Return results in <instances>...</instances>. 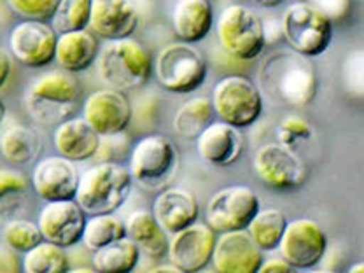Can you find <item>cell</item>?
<instances>
[{
  "mask_svg": "<svg viewBox=\"0 0 364 273\" xmlns=\"http://www.w3.org/2000/svg\"><path fill=\"white\" fill-rule=\"evenodd\" d=\"M79 173L75 161L63 156H46L36 163L32 170L33 191L44 202L75 198L79 186Z\"/></svg>",
  "mask_w": 364,
  "mask_h": 273,
  "instance_id": "e0dca14e",
  "label": "cell"
},
{
  "mask_svg": "<svg viewBox=\"0 0 364 273\" xmlns=\"http://www.w3.org/2000/svg\"><path fill=\"white\" fill-rule=\"evenodd\" d=\"M98 53L100 48H98L97 36L86 28L58 33L55 60L62 70L72 74L86 70L91 63L97 62Z\"/></svg>",
  "mask_w": 364,
  "mask_h": 273,
  "instance_id": "cb8c5ba5",
  "label": "cell"
},
{
  "mask_svg": "<svg viewBox=\"0 0 364 273\" xmlns=\"http://www.w3.org/2000/svg\"><path fill=\"white\" fill-rule=\"evenodd\" d=\"M215 116L237 128L256 123L263 112V95L252 81L244 75L231 74L223 77L212 91Z\"/></svg>",
  "mask_w": 364,
  "mask_h": 273,
  "instance_id": "9c48e42d",
  "label": "cell"
},
{
  "mask_svg": "<svg viewBox=\"0 0 364 273\" xmlns=\"http://www.w3.org/2000/svg\"><path fill=\"white\" fill-rule=\"evenodd\" d=\"M123 237H127V225L117 215L98 214L88 215L81 242L86 249L93 252V250L112 244Z\"/></svg>",
  "mask_w": 364,
  "mask_h": 273,
  "instance_id": "4dcf8cb0",
  "label": "cell"
},
{
  "mask_svg": "<svg viewBox=\"0 0 364 273\" xmlns=\"http://www.w3.org/2000/svg\"><path fill=\"white\" fill-rule=\"evenodd\" d=\"M215 111L208 97H195L177 109L173 116V130L182 139L196 140L205 128L214 121Z\"/></svg>",
  "mask_w": 364,
  "mask_h": 273,
  "instance_id": "83f0119b",
  "label": "cell"
},
{
  "mask_svg": "<svg viewBox=\"0 0 364 273\" xmlns=\"http://www.w3.org/2000/svg\"><path fill=\"white\" fill-rule=\"evenodd\" d=\"M132 104L119 90L93 91L82 105V117L98 135L123 134L132 124Z\"/></svg>",
  "mask_w": 364,
  "mask_h": 273,
  "instance_id": "2e32d148",
  "label": "cell"
},
{
  "mask_svg": "<svg viewBox=\"0 0 364 273\" xmlns=\"http://www.w3.org/2000/svg\"><path fill=\"white\" fill-rule=\"evenodd\" d=\"M140 14L132 0H91L90 30L104 41L132 37Z\"/></svg>",
  "mask_w": 364,
  "mask_h": 273,
  "instance_id": "d6986e66",
  "label": "cell"
},
{
  "mask_svg": "<svg viewBox=\"0 0 364 273\" xmlns=\"http://www.w3.org/2000/svg\"><path fill=\"white\" fill-rule=\"evenodd\" d=\"M132 173L116 161H98L79 177L75 202L86 215L114 214L132 191Z\"/></svg>",
  "mask_w": 364,
  "mask_h": 273,
  "instance_id": "3957f363",
  "label": "cell"
},
{
  "mask_svg": "<svg viewBox=\"0 0 364 273\" xmlns=\"http://www.w3.org/2000/svg\"><path fill=\"white\" fill-rule=\"evenodd\" d=\"M310 4L333 23L343 21L352 11V0H310Z\"/></svg>",
  "mask_w": 364,
  "mask_h": 273,
  "instance_id": "f35d334b",
  "label": "cell"
},
{
  "mask_svg": "<svg viewBox=\"0 0 364 273\" xmlns=\"http://www.w3.org/2000/svg\"><path fill=\"white\" fill-rule=\"evenodd\" d=\"M218 233L207 223L195 221L170 235L168 261L182 273L202 272L212 261Z\"/></svg>",
  "mask_w": 364,
  "mask_h": 273,
  "instance_id": "5bb4252c",
  "label": "cell"
},
{
  "mask_svg": "<svg viewBox=\"0 0 364 273\" xmlns=\"http://www.w3.org/2000/svg\"><path fill=\"white\" fill-rule=\"evenodd\" d=\"M252 2H256L261 7H275L279 4H282L284 0H252Z\"/></svg>",
  "mask_w": 364,
  "mask_h": 273,
  "instance_id": "ee69618b",
  "label": "cell"
},
{
  "mask_svg": "<svg viewBox=\"0 0 364 273\" xmlns=\"http://www.w3.org/2000/svg\"><path fill=\"white\" fill-rule=\"evenodd\" d=\"M254 170L257 177L273 189H298L309 179V168L296 149L280 142L264 144L256 151Z\"/></svg>",
  "mask_w": 364,
  "mask_h": 273,
  "instance_id": "8fae6325",
  "label": "cell"
},
{
  "mask_svg": "<svg viewBox=\"0 0 364 273\" xmlns=\"http://www.w3.org/2000/svg\"><path fill=\"white\" fill-rule=\"evenodd\" d=\"M6 112H7L6 104H4V100H2V98H0V124H2L4 119H6Z\"/></svg>",
  "mask_w": 364,
  "mask_h": 273,
  "instance_id": "bcb514c9",
  "label": "cell"
},
{
  "mask_svg": "<svg viewBox=\"0 0 364 273\" xmlns=\"http://www.w3.org/2000/svg\"><path fill=\"white\" fill-rule=\"evenodd\" d=\"M280 256L293 268H314L324 259L328 250V237L317 221L299 218L287 221L286 231L279 244Z\"/></svg>",
  "mask_w": 364,
  "mask_h": 273,
  "instance_id": "7c38bea8",
  "label": "cell"
},
{
  "mask_svg": "<svg viewBox=\"0 0 364 273\" xmlns=\"http://www.w3.org/2000/svg\"><path fill=\"white\" fill-rule=\"evenodd\" d=\"M21 272V263L14 256L13 249L0 247V273H16Z\"/></svg>",
  "mask_w": 364,
  "mask_h": 273,
  "instance_id": "ab89813d",
  "label": "cell"
},
{
  "mask_svg": "<svg viewBox=\"0 0 364 273\" xmlns=\"http://www.w3.org/2000/svg\"><path fill=\"white\" fill-rule=\"evenodd\" d=\"M215 23L210 0H177L172 13V26L177 39L198 43L205 39Z\"/></svg>",
  "mask_w": 364,
  "mask_h": 273,
  "instance_id": "603a6c76",
  "label": "cell"
},
{
  "mask_svg": "<svg viewBox=\"0 0 364 273\" xmlns=\"http://www.w3.org/2000/svg\"><path fill=\"white\" fill-rule=\"evenodd\" d=\"M153 215L168 235L198 221L200 208L195 196L182 188H165L153 203Z\"/></svg>",
  "mask_w": 364,
  "mask_h": 273,
  "instance_id": "44dd1931",
  "label": "cell"
},
{
  "mask_svg": "<svg viewBox=\"0 0 364 273\" xmlns=\"http://www.w3.org/2000/svg\"><path fill=\"white\" fill-rule=\"evenodd\" d=\"M124 225H127V237L135 242L136 247L140 249V254H146L154 259L166 256V252H168V233L158 225L153 212H132Z\"/></svg>",
  "mask_w": 364,
  "mask_h": 273,
  "instance_id": "d4e9b609",
  "label": "cell"
},
{
  "mask_svg": "<svg viewBox=\"0 0 364 273\" xmlns=\"http://www.w3.org/2000/svg\"><path fill=\"white\" fill-rule=\"evenodd\" d=\"M282 37L293 51L316 58L333 41V21L310 2H294L280 18Z\"/></svg>",
  "mask_w": 364,
  "mask_h": 273,
  "instance_id": "52a82bcc",
  "label": "cell"
},
{
  "mask_svg": "<svg viewBox=\"0 0 364 273\" xmlns=\"http://www.w3.org/2000/svg\"><path fill=\"white\" fill-rule=\"evenodd\" d=\"M259 86L275 104L301 109L316 98L318 79L314 63L293 49H277L259 67Z\"/></svg>",
  "mask_w": 364,
  "mask_h": 273,
  "instance_id": "6da1fadb",
  "label": "cell"
},
{
  "mask_svg": "<svg viewBox=\"0 0 364 273\" xmlns=\"http://www.w3.org/2000/svg\"><path fill=\"white\" fill-rule=\"evenodd\" d=\"M348 272H350V273H364V261H361V263L352 264V267L348 268Z\"/></svg>",
  "mask_w": 364,
  "mask_h": 273,
  "instance_id": "f6af8a7d",
  "label": "cell"
},
{
  "mask_svg": "<svg viewBox=\"0 0 364 273\" xmlns=\"http://www.w3.org/2000/svg\"><path fill=\"white\" fill-rule=\"evenodd\" d=\"M286 226L287 219L282 210L273 207L263 208V210L259 208L252 221L249 223L247 233L263 252H270V250L279 249Z\"/></svg>",
  "mask_w": 364,
  "mask_h": 273,
  "instance_id": "f1b7e54d",
  "label": "cell"
},
{
  "mask_svg": "<svg viewBox=\"0 0 364 273\" xmlns=\"http://www.w3.org/2000/svg\"><path fill=\"white\" fill-rule=\"evenodd\" d=\"M293 270L294 268L291 267L282 256H280V257H270V259H263V263H261L257 273H291Z\"/></svg>",
  "mask_w": 364,
  "mask_h": 273,
  "instance_id": "60d3db41",
  "label": "cell"
},
{
  "mask_svg": "<svg viewBox=\"0 0 364 273\" xmlns=\"http://www.w3.org/2000/svg\"><path fill=\"white\" fill-rule=\"evenodd\" d=\"M9 9L21 20H51L60 0H6Z\"/></svg>",
  "mask_w": 364,
  "mask_h": 273,
  "instance_id": "8d00e7d4",
  "label": "cell"
},
{
  "mask_svg": "<svg viewBox=\"0 0 364 273\" xmlns=\"http://www.w3.org/2000/svg\"><path fill=\"white\" fill-rule=\"evenodd\" d=\"M91 16V0H60L53 13L51 26L56 33L88 28Z\"/></svg>",
  "mask_w": 364,
  "mask_h": 273,
  "instance_id": "d6a6232c",
  "label": "cell"
},
{
  "mask_svg": "<svg viewBox=\"0 0 364 273\" xmlns=\"http://www.w3.org/2000/svg\"><path fill=\"white\" fill-rule=\"evenodd\" d=\"M81 85L72 72L49 70L39 75L25 91V109L36 123L58 127L77 107Z\"/></svg>",
  "mask_w": 364,
  "mask_h": 273,
  "instance_id": "7a4b0ae2",
  "label": "cell"
},
{
  "mask_svg": "<svg viewBox=\"0 0 364 273\" xmlns=\"http://www.w3.org/2000/svg\"><path fill=\"white\" fill-rule=\"evenodd\" d=\"M341 82L348 97L364 100V48L347 53L341 63Z\"/></svg>",
  "mask_w": 364,
  "mask_h": 273,
  "instance_id": "e575fe53",
  "label": "cell"
},
{
  "mask_svg": "<svg viewBox=\"0 0 364 273\" xmlns=\"http://www.w3.org/2000/svg\"><path fill=\"white\" fill-rule=\"evenodd\" d=\"M259 210V196L247 186H228L215 193L205 207V223L215 231L247 230Z\"/></svg>",
  "mask_w": 364,
  "mask_h": 273,
  "instance_id": "30bf717a",
  "label": "cell"
},
{
  "mask_svg": "<svg viewBox=\"0 0 364 273\" xmlns=\"http://www.w3.org/2000/svg\"><path fill=\"white\" fill-rule=\"evenodd\" d=\"M11 70H13V58H11L9 53L0 49V88L7 82Z\"/></svg>",
  "mask_w": 364,
  "mask_h": 273,
  "instance_id": "b9f144b4",
  "label": "cell"
},
{
  "mask_svg": "<svg viewBox=\"0 0 364 273\" xmlns=\"http://www.w3.org/2000/svg\"><path fill=\"white\" fill-rule=\"evenodd\" d=\"M4 240H6L7 247L25 254L26 250L36 247L44 238L39 225L25 221V219H13L4 228Z\"/></svg>",
  "mask_w": 364,
  "mask_h": 273,
  "instance_id": "836d02e7",
  "label": "cell"
},
{
  "mask_svg": "<svg viewBox=\"0 0 364 273\" xmlns=\"http://www.w3.org/2000/svg\"><path fill=\"white\" fill-rule=\"evenodd\" d=\"M140 259V249L128 237L93 250V268L98 273H130Z\"/></svg>",
  "mask_w": 364,
  "mask_h": 273,
  "instance_id": "484cf974",
  "label": "cell"
},
{
  "mask_svg": "<svg viewBox=\"0 0 364 273\" xmlns=\"http://www.w3.org/2000/svg\"><path fill=\"white\" fill-rule=\"evenodd\" d=\"M41 153V139L36 130L16 124L4 132L0 136V154L16 166L32 163Z\"/></svg>",
  "mask_w": 364,
  "mask_h": 273,
  "instance_id": "4316f807",
  "label": "cell"
},
{
  "mask_svg": "<svg viewBox=\"0 0 364 273\" xmlns=\"http://www.w3.org/2000/svg\"><path fill=\"white\" fill-rule=\"evenodd\" d=\"M86 219L88 215L74 198L56 200V202H46L41 208L37 225L41 228L44 240L68 249L82 240Z\"/></svg>",
  "mask_w": 364,
  "mask_h": 273,
  "instance_id": "9a60e30c",
  "label": "cell"
},
{
  "mask_svg": "<svg viewBox=\"0 0 364 273\" xmlns=\"http://www.w3.org/2000/svg\"><path fill=\"white\" fill-rule=\"evenodd\" d=\"M98 75L109 88L127 91L142 88L153 74V58L132 37L107 41L97 58Z\"/></svg>",
  "mask_w": 364,
  "mask_h": 273,
  "instance_id": "277c9868",
  "label": "cell"
},
{
  "mask_svg": "<svg viewBox=\"0 0 364 273\" xmlns=\"http://www.w3.org/2000/svg\"><path fill=\"white\" fill-rule=\"evenodd\" d=\"M28 179L16 170L0 168V219L9 218L25 203L30 189Z\"/></svg>",
  "mask_w": 364,
  "mask_h": 273,
  "instance_id": "1f68e13d",
  "label": "cell"
},
{
  "mask_svg": "<svg viewBox=\"0 0 364 273\" xmlns=\"http://www.w3.org/2000/svg\"><path fill=\"white\" fill-rule=\"evenodd\" d=\"M196 151L207 163L219 166H230L240 159L244 153V135L240 128L226 121H212L196 136Z\"/></svg>",
  "mask_w": 364,
  "mask_h": 273,
  "instance_id": "ffe728a7",
  "label": "cell"
},
{
  "mask_svg": "<svg viewBox=\"0 0 364 273\" xmlns=\"http://www.w3.org/2000/svg\"><path fill=\"white\" fill-rule=\"evenodd\" d=\"M314 136V127L299 116H287L280 121L279 128H277V139L280 144L296 149L299 142H306Z\"/></svg>",
  "mask_w": 364,
  "mask_h": 273,
  "instance_id": "d590c367",
  "label": "cell"
},
{
  "mask_svg": "<svg viewBox=\"0 0 364 273\" xmlns=\"http://www.w3.org/2000/svg\"><path fill=\"white\" fill-rule=\"evenodd\" d=\"M153 272H172V273H182L179 268L176 267V264L173 263H170V264H161V267H156V268H153Z\"/></svg>",
  "mask_w": 364,
  "mask_h": 273,
  "instance_id": "7bdbcfd3",
  "label": "cell"
},
{
  "mask_svg": "<svg viewBox=\"0 0 364 273\" xmlns=\"http://www.w3.org/2000/svg\"><path fill=\"white\" fill-rule=\"evenodd\" d=\"M128 170L146 191H163L176 179L179 170V153L168 136L149 134L135 142L130 151Z\"/></svg>",
  "mask_w": 364,
  "mask_h": 273,
  "instance_id": "5b68a950",
  "label": "cell"
},
{
  "mask_svg": "<svg viewBox=\"0 0 364 273\" xmlns=\"http://www.w3.org/2000/svg\"><path fill=\"white\" fill-rule=\"evenodd\" d=\"M128 151H130V144H128L127 135L123 134H114V135H102L98 149L93 158L97 161H116L119 163L121 159L127 158Z\"/></svg>",
  "mask_w": 364,
  "mask_h": 273,
  "instance_id": "74e56055",
  "label": "cell"
},
{
  "mask_svg": "<svg viewBox=\"0 0 364 273\" xmlns=\"http://www.w3.org/2000/svg\"><path fill=\"white\" fill-rule=\"evenodd\" d=\"M263 250L254 244L247 230L218 233L212 264L219 273H257L263 263Z\"/></svg>",
  "mask_w": 364,
  "mask_h": 273,
  "instance_id": "ac0fdd59",
  "label": "cell"
},
{
  "mask_svg": "<svg viewBox=\"0 0 364 273\" xmlns=\"http://www.w3.org/2000/svg\"><path fill=\"white\" fill-rule=\"evenodd\" d=\"M58 33L51 23L43 20H21L9 33V49L21 65L39 68L55 62Z\"/></svg>",
  "mask_w": 364,
  "mask_h": 273,
  "instance_id": "4fadbf2b",
  "label": "cell"
},
{
  "mask_svg": "<svg viewBox=\"0 0 364 273\" xmlns=\"http://www.w3.org/2000/svg\"><path fill=\"white\" fill-rule=\"evenodd\" d=\"M70 259H68L65 247L43 240L26 250L21 261V272L25 273H68L70 272Z\"/></svg>",
  "mask_w": 364,
  "mask_h": 273,
  "instance_id": "f546056e",
  "label": "cell"
},
{
  "mask_svg": "<svg viewBox=\"0 0 364 273\" xmlns=\"http://www.w3.org/2000/svg\"><path fill=\"white\" fill-rule=\"evenodd\" d=\"M215 32L221 48L242 62L256 60L267 46L263 20L240 4H230L219 13Z\"/></svg>",
  "mask_w": 364,
  "mask_h": 273,
  "instance_id": "ba28073f",
  "label": "cell"
},
{
  "mask_svg": "<svg viewBox=\"0 0 364 273\" xmlns=\"http://www.w3.org/2000/svg\"><path fill=\"white\" fill-rule=\"evenodd\" d=\"M154 77L170 93H193L203 85L208 72L207 58L196 46L184 41L170 43L159 49L153 65Z\"/></svg>",
  "mask_w": 364,
  "mask_h": 273,
  "instance_id": "8992f818",
  "label": "cell"
},
{
  "mask_svg": "<svg viewBox=\"0 0 364 273\" xmlns=\"http://www.w3.org/2000/svg\"><path fill=\"white\" fill-rule=\"evenodd\" d=\"M98 144H100V135L90 127L85 117H68L55 127L53 146L56 153L75 163L93 158Z\"/></svg>",
  "mask_w": 364,
  "mask_h": 273,
  "instance_id": "7402d4cb",
  "label": "cell"
}]
</instances>
